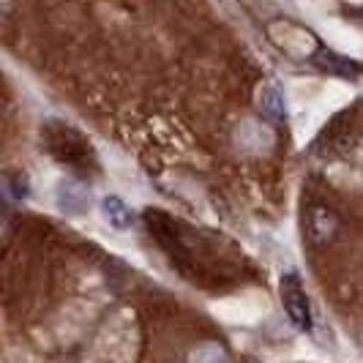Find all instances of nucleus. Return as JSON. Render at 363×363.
<instances>
[{
    "label": "nucleus",
    "instance_id": "f257e3e1",
    "mask_svg": "<svg viewBox=\"0 0 363 363\" xmlns=\"http://www.w3.org/2000/svg\"><path fill=\"white\" fill-rule=\"evenodd\" d=\"M44 140H47V147H50V153L55 159L60 164H66V167H72L74 172L85 175V172L96 169V156H93L91 143L79 131L66 126L63 121H47Z\"/></svg>",
    "mask_w": 363,
    "mask_h": 363
},
{
    "label": "nucleus",
    "instance_id": "f03ea898",
    "mask_svg": "<svg viewBox=\"0 0 363 363\" xmlns=\"http://www.w3.org/2000/svg\"><path fill=\"white\" fill-rule=\"evenodd\" d=\"M281 303H284V311L290 317V323L298 330H311L314 328V314H311V301L309 292L303 287L301 276L295 271L284 273L281 276Z\"/></svg>",
    "mask_w": 363,
    "mask_h": 363
},
{
    "label": "nucleus",
    "instance_id": "7ed1b4c3",
    "mask_svg": "<svg viewBox=\"0 0 363 363\" xmlns=\"http://www.w3.org/2000/svg\"><path fill=\"white\" fill-rule=\"evenodd\" d=\"M271 36L284 52L295 55V57H306V55H311L314 50H317L314 36L306 33L303 28L292 25V22H276V25L271 28Z\"/></svg>",
    "mask_w": 363,
    "mask_h": 363
},
{
    "label": "nucleus",
    "instance_id": "20e7f679",
    "mask_svg": "<svg viewBox=\"0 0 363 363\" xmlns=\"http://www.w3.org/2000/svg\"><path fill=\"white\" fill-rule=\"evenodd\" d=\"M265 295H235V298H230L227 303H221L216 306V311H221L224 317H227V323H257V317L265 311Z\"/></svg>",
    "mask_w": 363,
    "mask_h": 363
},
{
    "label": "nucleus",
    "instance_id": "39448f33",
    "mask_svg": "<svg viewBox=\"0 0 363 363\" xmlns=\"http://www.w3.org/2000/svg\"><path fill=\"white\" fill-rule=\"evenodd\" d=\"M55 202H57V208L63 211V213H69V216H79V213H85L88 211V205H91V191H88V186L79 181H63L60 183V189L55 191Z\"/></svg>",
    "mask_w": 363,
    "mask_h": 363
},
{
    "label": "nucleus",
    "instance_id": "423d86ee",
    "mask_svg": "<svg viewBox=\"0 0 363 363\" xmlns=\"http://www.w3.org/2000/svg\"><path fill=\"white\" fill-rule=\"evenodd\" d=\"M235 140L240 143L243 150H252V153H265L273 145V131L268 126H262L259 121H243L235 128Z\"/></svg>",
    "mask_w": 363,
    "mask_h": 363
},
{
    "label": "nucleus",
    "instance_id": "0eeeda50",
    "mask_svg": "<svg viewBox=\"0 0 363 363\" xmlns=\"http://www.w3.org/2000/svg\"><path fill=\"white\" fill-rule=\"evenodd\" d=\"M101 216L118 233H126V230L134 227V211L121 197H115V194H109V197L101 200Z\"/></svg>",
    "mask_w": 363,
    "mask_h": 363
},
{
    "label": "nucleus",
    "instance_id": "6e6552de",
    "mask_svg": "<svg viewBox=\"0 0 363 363\" xmlns=\"http://www.w3.org/2000/svg\"><path fill=\"white\" fill-rule=\"evenodd\" d=\"M257 101H259V109L262 115H268L273 121H281L287 115V104H284V93L273 85H265L257 91Z\"/></svg>",
    "mask_w": 363,
    "mask_h": 363
},
{
    "label": "nucleus",
    "instance_id": "1a4fd4ad",
    "mask_svg": "<svg viewBox=\"0 0 363 363\" xmlns=\"http://www.w3.org/2000/svg\"><path fill=\"white\" fill-rule=\"evenodd\" d=\"M6 189H9V194H11V197L25 200V197L30 194V178H28V172H22V169H11V172H6Z\"/></svg>",
    "mask_w": 363,
    "mask_h": 363
},
{
    "label": "nucleus",
    "instance_id": "9d476101",
    "mask_svg": "<svg viewBox=\"0 0 363 363\" xmlns=\"http://www.w3.org/2000/svg\"><path fill=\"white\" fill-rule=\"evenodd\" d=\"M330 227H333V218L328 216V211L317 208V211H314V233L320 238H325L328 233H330Z\"/></svg>",
    "mask_w": 363,
    "mask_h": 363
},
{
    "label": "nucleus",
    "instance_id": "9b49d317",
    "mask_svg": "<svg viewBox=\"0 0 363 363\" xmlns=\"http://www.w3.org/2000/svg\"><path fill=\"white\" fill-rule=\"evenodd\" d=\"M191 358H194V361H202V358H227V355H224V350H218L216 345H211V347H205V350H194Z\"/></svg>",
    "mask_w": 363,
    "mask_h": 363
}]
</instances>
